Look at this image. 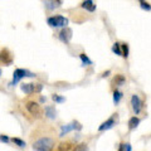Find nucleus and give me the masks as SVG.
Wrapping results in <instances>:
<instances>
[{
    "mask_svg": "<svg viewBox=\"0 0 151 151\" xmlns=\"http://www.w3.org/2000/svg\"><path fill=\"white\" fill-rule=\"evenodd\" d=\"M0 63L5 64V65H9V64L13 63V55H12L9 49L4 48L1 52H0Z\"/></svg>",
    "mask_w": 151,
    "mask_h": 151,
    "instance_id": "0eeeda50",
    "label": "nucleus"
},
{
    "mask_svg": "<svg viewBox=\"0 0 151 151\" xmlns=\"http://www.w3.org/2000/svg\"><path fill=\"white\" fill-rule=\"evenodd\" d=\"M140 122H141V119L139 116L130 117L129 124H127V126H129V130H136V129H137V126L140 125Z\"/></svg>",
    "mask_w": 151,
    "mask_h": 151,
    "instance_id": "9b49d317",
    "label": "nucleus"
},
{
    "mask_svg": "<svg viewBox=\"0 0 151 151\" xmlns=\"http://www.w3.org/2000/svg\"><path fill=\"white\" fill-rule=\"evenodd\" d=\"M131 108H132V111H134L135 113V116H139L141 111H142V107H144V102L140 98L139 94H132L131 96Z\"/></svg>",
    "mask_w": 151,
    "mask_h": 151,
    "instance_id": "39448f33",
    "label": "nucleus"
},
{
    "mask_svg": "<svg viewBox=\"0 0 151 151\" xmlns=\"http://www.w3.org/2000/svg\"><path fill=\"white\" fill-rule=\"evenodd\" d=\"M20 88L25 94H32L33 92H35V84H33V83H24V84H22Z\"/></svg>",
    "mask_w": 151,
    "mask_h": 151,
    "instance_id": "ddd939ff",
    "label": "nucleus"
},
{
    "mask_svg": "<svg viewBox=\"0 0 151 151\" xmlns=\"http://www.w3.org/2000/svg\"><path fill=\"white\" fill-rule=\"evenodd\" d=\"M116 122H117V113H113V115L107 119L105 122H102L98 127V131L102 132V131H106V130H111L113 126H116Z\"/></svg>",
    "mask_w": 151,
    "mask_h": 151,
    "instance_id": "423d86ee",
    "label": "nucleus"
},
{
    "mask_svg": "<svg viewBox=\"0 0 151 151\" xmlns=\"http://www.w3.org/2000/svg\"><path fill=\"white\" fill-rule=\"evenodd\" d=\"M125 151H132V146H131V144H125Z\"/></svg>",
    "mask_w": 151,
    "mask_h": 151,
    "instance_id": "bb28decb",
    "label": "nucleus"
},
{
    "mask_svg": "<svg viewBox=\"0 0 151 151\" xmlns=\"http://www.w3.org/2000/svg\"><path fill=\"white\" fill-rule=\"evenodd\" d=\"M76 151H88V145L87 144H79L76 147Z\"/></svg>",
    "mask_w": 151,
    "mask_h": 151,
    "instance_id": "b1692460",
    "label": "nucleus"
},
{
    "mask_svg": "<svg viewBox=\"0 0 151 151\" xmlns=\"http://www.w3.org/2000/svg\"><path fill=\"white\" fill-rule=\"evenodd\" d=\"M25 108L33 117H35V119H40V117L43 116V110H42L39 103L35 102V101H27Z\"/></svg>",
    "mask_w": 151,
    "mask_h": 151,
    "instance_id": "20e7f679",
    "label": "nucleus"
},
{
    "mask_svg": "<svg viewBox=\"0 0 151 151\" xmlns=\"http://www.w3.org/2000/svg\"><path fill=\"white\" fill-rule=\"evenodd\" d=\"M125 82H126V77H125L124 74H116L115 78H113V83L116 84V87L124 86Z\"/></svg>",
    "mask_w": 151,
    "mask_h": 151,
    "instance_id": "2eb2a0df",
    "label": "nucleus"
},
{
    "mask_svg": "<svg viewBox=\"0 0 151 151\" xmlns=\"http://www.w3.org/2000/svg\"><path fill=\"white\" fill-rule=\"evenodd\" d=\"M72 125H73V130H77V131H81L82 130V125L79 124L78 121H72Z\"/></svg>",
    "mask_w": 151,
    "mask_h": 151,
    "instance_id": "393cba45",
    "label": "nucleus"
},
{
    "mask_svg": "<svg viewBox=\"0 0 151 151\" xmlns=\"http://www.w3.org/2000/svg\"><path fill=\"white\" fill-rule=\"evenodd\" d=\"M43 89V86L42 84H35V92H40Z\"/></svg>",
    "mask_w": 151,
    "mask_h": 151,
    "instance_id": "cd10ccee",
    "label": "nucleus"
},
{
    "mask_svg": "<svg viewBox=\"0 0 151 151\" xmlns=\"http://www.w3.org/2000/svg\"><path fill=\"white\" fill-rule=\"evenodd\" d=\"M121 48H122V57H124V58H127V57H129V53H130L129 44H127V43H122Z\"/></svg>",
    "mask_w": 151,
    "mask_h": 151,
    "instance_id": "4be33fe9",
    "label": "nucleus"
},
{
    "mask_svg": "<svg viewBox=\"0 0 151 151\" xmlns=\"http://www.w3.org/2000/svg\"><path fill=\"white\" fill-rule=\"evenodd\" d=\"M57 141L54 137H49V136H44V137L38 139L33 142V150L34 151H53L55 147Z\"/></svg>",
    "mask_w": 151,
    "mask_h": 151,
    "instance_id": "f257e3e1",
    "label": "nucleus"
},
{
    "mask_svg": "<svg viewBox=\"0 0 151 151\" xmlns=\"http://www.w3.org/2000/svg\"><path fill=\"white\" fill-rule=\"evenodd\" d=\"M79 58H81L83 65H91V64H93V62L88 58V55L86 53H81V54H79Z\"/></svg>",
    "mask_w": 151,
    "mask_h": 151,
    "instance_id": "6ab92c4d",
    "label": "nucleus"
},
{
    "mask_svg": "<svg viewBox=\"0 0 151 151\" xmlns=\"http://www.w3.org/2000/svg\"><path fill=\"white\" fill-rule=\"evenodd\" d=\"M1 73H3V70H1V69H0V76H1Z\"/></svg>",
    "mask_w": 151,
    "mask_h": 151,
    "instance_id": "7c9ffc66",
    "label": "nucleus"
},
{
    "mask_svg": "<svg viewBox=\"0 0 151 151\" xmlns=\"http://www.w3.org/2000/svg\"><path fill=\"white\" fill-rule=\"evenodd\" d=\"M122 96H124V93H122L120 89H115V91H113V103H115V105H119L120 103V101L122 100Z\"/></svg>",
    "mask_w": 151,
    "mask_h": 151,
    "instance_id": "f3484780",
    "label": "nucleus"
},
{
    "mask_svg": "<svg viewBox=\"0 0 151 151\" xmlns=\"http://www.w3.org/2000/svg\"><path fill=\"white\" fill-rule=\"evenodd\" d=\"M44 112H45V116L48 117V119H50V120H54L57 117V110H55V107H53V106H45Z\"/></svg>",
    "mask_w": 151,
    "mask_h": 151,
    "instance_id": "f8f14e48",
    "label": "nucleus"
},
{
    "mask_svg": "<svg viewBox=\"0 0 151 151\" xmlns=\"http://www.w3.org/2000/svg\"><path fill=\"white\" fill-rule=\"evenodd\" d=\"M81 8L86 9V10L89 12V13H93V12H96L97 5H96V3L94 1H92V0H86V1H83L81 4Z\"/></svg>",
    "mask_w": 151,
    "mask_h": 151,
    "instance_id": "9d476101",
    "label": "nucleus"
},
{
    "mask_svg": "<svg viewBox=\"0 0 151 151\" xmlns=\"http://www.w3.org/2000/svg\"><path fill=\"white\" fill-rule=\"evenodd\" d=\"M52 100H53L55 103H63L65 101V98L59 96V94H52Z\"/></svg>",
    "mask_w": 151,
    "mask_h": 151,
    "instance_id": "5701e85b",
    "label": "nucleus"
},
{
    "mask_svg": "<svg viewBox=\"0 0 151 151\" xmlns=\"http://www.w3.org/2000/svg\"><path fill=\"white\" fill-rule=\"evenodd\" d=\"M63 4V1H58V0H53V1H44V5L48 10H54L55 8H59Z\"/></svg>",
    "mask_w": 151,
    "mask_h": 151,
    "instance_id": "4468645a",
    "label": "nucleus"
},
{
    "mask_svg": "<svg viewBox=\"0 0 151 151\" xmlns=\"http://www.w3.org/2000/svg\"><path fill=\"white\" fill-rule=\"evenodd\" d=\"M77 146L73 145L70 141H65V142H59L57 145V149L54 151H76Z\"/></svg>",
    "mask_w": 151,
    "mask_h": 151,
    "instance_id": "1a4fd4ad",
    "label": "nucleus"
},
{
    "mask_svg": "<svg viewBox=\"0 0 151 151\" xmlns=\"http://www.w3.org/2000/svg\"><path fill=\"white\" fill-rule=\"evenodd\" d=\"M34 73H32L30 70H28V69H23V68H17L15 70H14V73H13V81L9 83V86L13 87V86H15L17 83H19L22 81L24 77H34Z\"/></svg>",
    "mask_w": 151,
    "mask_h": 151,
    "instance_id": "f03ea898",
    "label": "nucleus"
},
{
    "mask_svg": "<svg viewBox=\"0 0 151 151\" xmlns=\"http://www.w3.org/2000/svg\"><path fill=\"white\" fill-rule=\"evenodd\" d=\"M139 4H140V8H141V9H144V10H146V12H151V4H150L149 1H145V0H140Z\"/></svg>",
    "mask_w": 151,
    "mask_h": 151,
    "instance_id": "412c9836",
    "label": "nucleus"
},
{
    "mask_svg": "<svg viewBox=\"0 0 151 151\" xmlns=\"http://www.w3.org/2000/svg\"><path fill=\"white\" fill-rule=\"evenodd\" d=\"M110 73H111V70H106V72H103V73H102V77H107V76L110 74Z\"/></svg>",
    "mask_w": 151,
    "mask_h": 151,
    "instance_id": "c756f323",
    "label": "nucleus"
},
{
    "mask_svg": "<svg viewBox=\"0 0 151 151\" xmlns=\"http://www.w3.org/2000/svg\"><path fill=\"white\" fill-rule=\"evenodd\" d=\"M72 35H73V30L70 29V28H64V29L60 30V33H59L58 37H59L60 42H63V43L68 44L69 40L72 39Z\"/></svg>",
    "mask_w": 151,
    "mask_h": 151,
    "instance_id": "6e6552de",
    "label": "nucleus"
},
{
    "mask_svg": "<svg viewBox=\"0 0 151 151\" xmlns=\"http://www.w3.org/2000/svg\"><path fill=\"white\" fill-rule=\"evenodd\" d=\"M119 151H125V144H120L119 145Z\"/></svg>",
    "mask_w": 151,
    "mask_h": 151,
    "instance_id": "c85d7f7f",
    "label": "nucleus"
},
{
    "mask_svg": "<svg viewBox=\"0 0 151 151\" xmlns=\"http://www.w3.org/2000/svg\"><path fill=\"white\" fill-rule=\"evenodd\" d=\"M112 52H113V53H115L116 55H121V57H122V48H121V43H119V42L113 43V45H112Z\"/></svg>",
    "mask_w": 151,
    "mask_h": 151,
    "instance_id": "a211bd4d",
    "label": "nucleus"
},
{
    "mask_svg": "<svg viewBox=\"0 0 151 151\" xmlns=\"http://www.w3.org/2000/svg\"><path fill=\"white\" fill-rule=\"evenodd\" d=\"M47 23L48 25H50L52 28H68V19L64 18L63 15H53V17H49L47 19Z\"/></svg>",
    "mask_w": 151,
    "mask_h": 151,
    "instance_id": "7ed1b4c3",
    "label": "nucleus"
},
{
    "mask_svg": "<svg viewBox=\"0 0 151 151\" xmlns=\"http://www.w3.org/2000/svg\"><path fill=\"white\" fill-rule=\"evenodd\" d=\"M12 141L18 146V147H20V149H24L25 146H27V142H25V141H24V140H22V139H19V137H13Z\"/></svg>",
    "mask_w": 151,
    "mask_h": 151,
    "instance_id": "aec40b11",
    "label": "nucleus"
},
{
    "mask_svg": "<svg viewBox=\"0 0 151 151\" xmlns=\"http://www.w3.org/2000/svg\"><path fill=\"white\" fill-rule=\"evenodd\" d=\"M0 142H9V136L6 135H0Z\"/></svg>",
    "mask_w": 151,
    "mask_h": 151,
    "instance_id": "a878e982",
    "label": "nucleus"
},
{
    "mask_svg": "<svg viewBox=\"0 0 151 151\" xmlns=\"http://www.w3.org/2000/svg\"><path fill=\"white\" fill-rule=\"evenodd\" d=\"M60 137H63L64 135H67V134H69L70 131H73V125H72V122L70 124H67V125H63V126H60Z\"/></svg>",
    "mask_w": 151,
    "mask_h": 151,
    "instance_id": "dca6fc26",
    "label": "nucleus"
}]
</instances>
